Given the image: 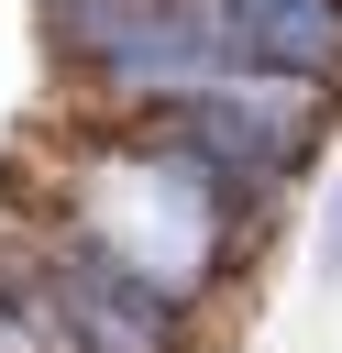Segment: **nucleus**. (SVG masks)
<instances>
[{
	"label": "nucleus",
	"instance_id": "nucleus-1",
	"mask_svg": "<svg viewBox=\"0 0 342 353\" xmlns=\"http://www.w3.org/2000/svg\"><path fill=\"white\" fill-rule=\"evenodd\" d=\"M243 210H254L243 188H221V176H210L199 154H177L165 132H143V143H121V154L88 165L66 232H77L88 254H110L121 276H143V287H165V298L188 309V298L221 276Z\"/></svg>",
	"mask_w": 342,
	"mask_h": 353
},
{
	"label": "nucleus",
	"instance_id": "nucleus-2",
	"mask_svg": "<svg viewBox=\"0 0 342 353\" xmlns=\"http://www.w3.org/2000/svg\"><path fill=\"white\" fill-rule=\"evenodd\" d=\"M44 298H55V342H66V353H177V298L143 287V276H121V265L88 254L77 232L55 243Z\"/></svg>",
	"mask_w": 342,
	"mask_h": 353
},
{
	"label": "nucleus",
	"instance_id": "nucleus-3",
	"mask_svg": "<svg viewBox=\"0 0 342 353\" xmlns=\"http://www.w3.org/2000/svg\"><path fill=\"white\" fill-rule=\"evenodd\" d=\"M320 276L342 287V199H331V221H320Z\"/></svg>",
	"mask_w": 342,
	"mask_h": 353
}]
</instances>
